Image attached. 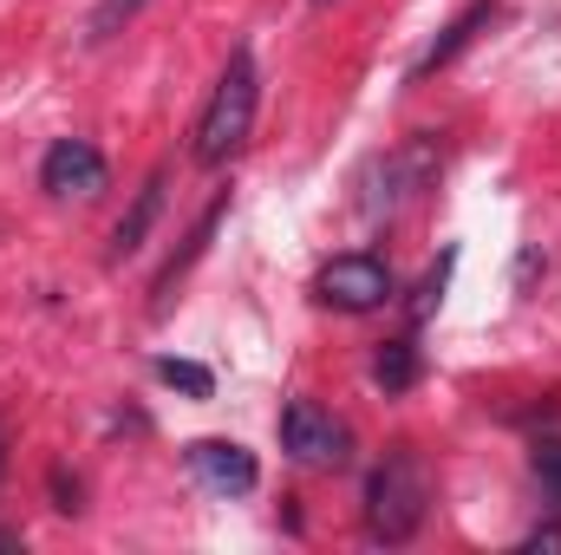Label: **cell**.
<instances>
[{"label":"cell","instance_id":"obj_1","mask_svg":"<svg viewBox=\"0 0 561 555\" xmlns=\"http://www.w3.org/2000/svg\"><path fill=\"white\" fill-rule=\"evenodd\" d=\"M255 112H262V72H255V53L236 46L229 66H222V79H216V92H209V105H203V118H196L190 157L203 170L236 163L249 150V138H255Z\"/></svg>","mask_w":561,"mask_h":555},{"label":"cell","instance_id":"obj_2","mask_svg":"<svg viewBox=\"0 0 561 555\" xmlns=\"http://www.w3.org/2000/svg\"><path fill=\"white\" fill-rule=\"evenodd\" d=\"M431 510V484H424V464L412 444L386 451L366 477V536L373 543H412Z\"/></svg>","mask_w":561,"mask_h":555},{"label":"cell","instance_id":"obj_3","mask_svg":"<svg viewBox=\"0 0 561 555\" xmlns=\"http://www.w3.org/2000/svg\"><path fill=\"white\" fill-rule=\"evenodd\" d=\"M437 163H444V157H437V138L392 144L386 157H373V170H366V183H359V209H366L373 223L405 216L424 190L437 183Z\"/></svg>","mask_w":561,"mask_h":555},{"label":"cell","instance_id":"obj_4","mask_svg":"<svg viewBox=\"0 0 561 555\" xmlns=\"http://www.w3.org/2000/svg\"><path fill=\"white\" fill-rule=\"evenodd\" d=\"M280 451L294 464H307V471H340L353 457V431H346V418H333L313 399H287V412H280Z\"/></svg>","mask_w":561,"mask_h":555},{"label":"cell","instance_id":"obj_5","mask_svg":"<svg viewBox=\"0 0 561 555\" xmlns=\"http://www.w3.org/2000/svg\"><path fill=\"white\" fill-rule=\"evenodd\" d=\"M313 294H320L327 307H340V314H373V307L392 301V269H386V256H373V249H346V256H333V262L320 269Z\"/></svg>","mask_w":561,"mask_h":555},{"label":"cell","instance_id":"obj_6","mask_svg":"<svg viewBox=\"0 0 561 555\" xmlns=\"http://www.w3.org/2000/svg\"><path fill=\"white\" fill-rule=\"evenodd\" d=\"M183 457H190V477H196L209 497H249V490L262 484L255 451H249V444H236V438H196Z\"/></svg>","mask_w":561,"mask_h":555},{"label":"cell","instance_id":"obj_7","mask_svg":"<svg viewBox=\"0 0 561 555\" xmlns=\"http://www.w3.org/2000/svg\"><path fill=\"white\" fill-rule=\"evenodd\" d=\"M105 177H112V170H105V150L85 144V138H59L39 157V190L59 196V203H66V196H99Z\"/></svg>","mask_w":561,"mask_h":555},{"label":"cell","instance_id":"obj_8","mask_svg":"<svg viewBox=\"0 0 561 555\" xmlns=\"http://www.w3.org/2000/svg\"><path fill=\"white\" fill-rule=\"evenodd\" d=\"M496 13H503L496 0H470V7H463V13H457V20H450V26H444L437 39H431V46H424V59L412 66V79H431V72H444V66H450V59H457V53H463V46H470V39L483 33V26H490Z\"/></svg>","mask_w":561,"mask_h":555},{"label":"cell","instance_id":"obj_9","mask_svg":"<svg viewBox=\"0 0 561 555\" xmlns=\"http://www.w3.org/2000/svg\"><path fill=\"white\" fill-rule=\"evenodd\" d=\"M157 209H163V170H150V177H144V190L131 196V209L118 216V229H112V262L138 256L144 236H150V223H157Z\"/></svg>","mask_w":561,"mask_h":555},{"label":"cell","instance_id":"obj_10","mask_svg":"<svg viewBox=\"0 0 561 555\" xmlns=\"http://www.w3.org/2000/svg\"><path fill=\"white\" fill-rule=\"evenodd\" d=\"M419 373H424L419 340H386V347L373 353V380H379L386 393H412V386H419Z\"/></svg>","mask_w":561,"mask_h":555},{"label":"cell","instance_id":"obj_11","mask_svg":"<svg viewBox=\"0 0 561 555\" xmlns=\"http://www.w3.org/2000/svg\"><path fill=\"white\" fill-rule=\"evenodd\" d=\"M222 209H229V196H216V203H209V209L196 216V229H190V242H183V256H176V262H170V269L157 275V294H170V287H176V275H183V269H190V262H196V256L209 249V236H216V223H222Z\"/></svg>","mask_w":561,"mask_h":555},{"label":"cell","instance_id":"obj_12","mask_svg":"<svg viewBox=\"0 0 561 555\" xmlns=\"http://www.w3.org/2000/svg\"><path fill=\"white\" fill-rule=\"evenodd\" d=\"M157 380H163L170 393H190V399H209V393H216V373L196 366V360H176V353L157 360Z\"/></svg>","mask_w":561,"mask_h":555},{"label":"cell","instance_id":"obj_13","mask_svg":"<svg viewBox=\"0 0 561 555\" xmlns=\"http://www.w3.org/2000/svg\"><path fill=\"white\" fill-rule=\"evenodd\" d=\"M138 13H144V0H99V7H92V20H85V39H92V46H105V39H112L125 20H138Z\"/></svg>","mask_w":561,"mask_h":555},{"label":"cell","instance_id":"obj_14","mask_svg":"<svg viewBox=\"0 0 561 555\" xmlns=\"http://www.w3.org/2000/svg\"><path fill=\"white\" fill-rule=\"evenodd\" d=\"M536 484H542V497L561 510V438H542L536 444Z\"/></svg>","mask_w":561,"mask_h":555},{"label":"cell","instance_id":"obj_15","mask_svg":"<svg viewBox=\"0 0 561 555\" xmlns=\"http://www.w3.org/2000/svg\"><path fill=\"white\" fill-rule=\"evenodd\" d=\"M450 262H457V256H444V262H437V269H431V275L419 281V301H412V320H431V307L444 301V281H450Z\"/></svg>","mask_w":561,"mask_h":555},{"label":"cell","instance_id":"obj_16","mask_svg":"<svg viewBox=\"0 0 561 555\" xmlns=\"http://www.w3.org/2000/svg\"><path fill=\"white\" fill-rule=\"evenodd\" d=\"M53 497H59V510H66V517L79 510V484H66V471H53Z\"/></svg>","mask_w":561,"mask_h":555},{"label":"cell","instance_id":"obj_17","mask_svg":"<svg viewBox=\"0 0 561 555\" xmlns=\"http://www.w3.org/2000/svg\"><path fill=\"white\" fill-rule=\"evenodd\" d=\"M7 550H20V536H13V530H0V555Z\"/></svg>","mask_w":561,"mask_h":555},{"label":"cell","instance_id":"obj_18","mask_svg":"<svg viewBox=\"0 0 561 555\" xmlns=\"http://www.w3.org/2000/svg\"><path fill=\"white\" fill-rule=\"evenodd\" d=\"M0 471H7V438H0Z\"/></svg>","mask_w":561,"mask_h":555},{"label":"cell","instance_id":"obj_19","mask_svg":"<svg viewBox=\"0 0 561 555\" xmlns=\"http://www.w3.org/2000/svg\"><path fill=\"white\" fill-rule=\"evenodd\" d=\"M313 7H333V0H313Z\"/></svg>","mask_w":561,"mask_h":555}]
</instances>
